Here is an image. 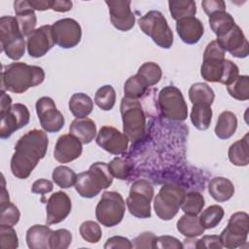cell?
<instances>
[{
  "label": "cell",
  "mask_w": 249,
  "mask_h": 249,
  "mask_svg": "<svg viewBox=\"0 0 249 249\" xmlns=\"http://www.w3.org/2000/svg\"><path fill=\"white\" fill-rule=\"evenodd\" d=\"M69 132L78 138L82 144H89L95 138L96 124L89 118H76L69 126Z\"/></svg>",
  "instance_id": "23"
},
{
  "label": "cell",
  "mask_w": 249,
  "mask_h": 249,
  "mask_svg": "<svg viewBox=\"0 0 249 249\" xmlns=\"http://www.w3.org/2000/svg\"><path fill=\"white\" fill-rule=\"evenodd\" d=\"M208 21L211 30L215 33L217 38L227 34L236 24L232 16L226 11H221L210 15Z\"/></svg>",
  "instance_id": "28"
},
{
  "label": "cell",
  "mask_w": 249,
  "mask_h": 249,
  "mask_svg": "<svg viewBox=\"0 0 249 249\" xmlns=\"http://www.w3.org/2000/svg\"><path fill=\"white\" fill-rule=\"evenodd\" d=\"M197 239L196 237H186L183 243V247L187 248H196Z\"/></svg>",
  "instance_id": "57"
},
{
  "label": "cell",
  "mask_w": 249,
  "mask_h": 249,
  "mask_svg": "<svg viewBox=\"0 0 249 249\" xmlns=\"http://www.w3.org/2000/svg\"><path fill=\"white\" fill-rule=\"evenodd\" d=\"M176 227L177 231L185 237H196L204 232V228L196 215L184 214L178 220Z\"/></svg>",
  "instance_id": "30"
},
{
  "label": "cell",
  "mask_w": 249,
  "mask_h": 249,
  "mask_svg": "<svg viewBox=\"0 0 249 249\" xmlns=\"http://www.w3.org/2000/svg\"><path fill=\"white\" fill-rule=\"evenodd\" d=\"M50 5L52 10L60 13L68 12L73 7V3L67 0H50Z\"/></svg>",
  "instance_id": "53"
},
{
  "label": "cell",
  "mask_w": 249,
  "mask_h": 249,
  "mask_svg": "<svg viewBox=\"0 0 249 249\" xmlns=\"http://www.w3.org/2000/svg\"><path fill=\"white\" fill-rule=\"evenodd\" d=\"M229 94L237 100L249 99V77L247 75H238L237 78L227 86Z\"/></svg>",
  "instance_id": "40"
},
{
  "label": "cell",
  "mask_w": 249,
  "mask_h": 249,
  "mask_svg": "<svg viewBox=\"0 0 249 249\" xmlns=\"http://www.w3.org/2000/svg\"><path fill=\"white\" fill-rule=\"evenodd\" d=\"M138 25L144 34L162 49H170L173 45V33L165 17L160 11H150L138 19Z\"/></svg>",
  "instance_id": "6"
},
{
  "label": "cell",
  "mask_w": 249,
  "mask_h": 249,
  "mask_svg": "<svg viewBox=\"0 0 249 249\" xmlns=\"http://www.w3.org/2000/svg\"><path fill=\"white\" fill-rule=\"evenodd\" d=\"M20 213L18 208L12 202L0 204V225L14 227L18 223Z\"/></svg>",
  "instance_id": "43"
},
{
  "label": "cell",
  "mask_w": 249,
  "mask_h": 249,
  "mask_svg": "<svg viewBox=\"0 0 249 249\" xmlns=\"http://www.w3.org/2000/svg\"><path fill=\"white\" fill-rule=\"evenodd\" d=\"M222 243L219 235H204L200 239H197V249H221Z\"/></svg>",
  "instance_id": "49"
},
{
  "label": "cell",
  "mask_w": 249,
  "mask_h": 249,
  "mask_svg": "<svg viewBox=\"0 0 249 249\" xmlns=\"http://www.w3.org/2000/svg\"><path fill=\"white\" fill-rule=\"evenodd\" d=\"M82 142L74 135L62 134L58 137L53 151L54 159L61 163H67L78 159L83 152Z\"/></svg>",
  "instance_id": "20"
},
{
  "label": "cell",
  "mask_w": 249,
  "mask_h": 249,
  "mask_svg": "<svg viewBox=\"0 0 249 249\" xmlns=\"http://www.w3.org/2000/svg\"><path fill=\"white\" fill-rule=\"evenodd\" d=\"M136 74H138L144 79L148 87H152L160 81L162 72L159 64H157L156 62L149 61V62L143 63L139 67Z\"/></svg>",
  "instance_id": "41"
},
{
  "label": "cell",
  "mask_w": 249,
  "mask_h": 249,
  "mask_svg": "<svg viewBox=\"0 0 249 249\" xmlns=\"http://www.w3.org/2000/svg\"><path fill=\"white\" fill-rule=\"evenodd\" d=\"M109 169L112 173V175L120 180H124L128 177L130 171H131V164L128 160L116 157L114 158L109 163H108Z\"/></svg>",
  "instance_id": "44"
},
{
  "label": "cell",
  "mask_w": 249,
  "mask_h": 249,
  "mask_svg": "<svg viewBox=\"0 0 249 249\" xmlns=\"http://www.w3.org/2000/svg\"><path fill=\"white\" fill-rule=\"evenodd\" d=\"M109 8L110 20L115 28L120 31L130 30L135 23V16L131 12L129 0H106Z\"/></svg>",
  "instance_id": "16"
},
{
  "label": "cell",
  "mask_w": 249,
  "mask_h": 249,
  "mask_svg": "<svg viewBox=\"0 0 249 249\" xmlns=\"http://www.w3.org/2000/svg\"><path fill=\"white\" fill-rule=\"evenodd\" d=\"M68 106L74 117L86 118L93 109V101L88 94L77 92L71 96Z\"/></svg>",
  "instance_id": "29"
},
{
  "label": "cell",
  "mask_w": 249,
  "mask_h": 249,
  "mask_svg": "<svg viewBox=\"0 0 249 249\" xmlns=\"http://www.w3.org/2000/svg\"><path fill=\"white\" fill-rule=\"evenodd\" d=\"M95 141L100 148L112 155L124 154L128 146L125 134L110 125H104L99 129Z\"/></svg>",
  "instance_id": "15"
},
{
  "label": "cell",
  "mask_w": 249,
  "mask_h": 249,
  "mask_svg": "<svg viewBox=\"0 0 249 249\" xmlns=\"http://www.w3.org/2000/svg\"><path fill=\"white\" fill-rule=\"evenodd\" d=\"M189 98L192 104L212 105L215 99L213 89L205 83H195L189 89Z\"/></svg>",
  "instance_id": "31"
},
{
  "label": "cell",
  "mask_w": 249,
  "mask_h": 249,
  "mask_svg": "<svg viewBox=\"0 0 249 249\" xmlns=\"http://www.w3.org/2000/svg\"><path fill=\"white\" fill-rule=\"evenodd\" d=\"M237 128V118L231 111L222 112L215 126V134L220 139L231 138Z\"/></svg>",
  "instance_id": "27"
},
{
  "label": "cell",
  "mask_w": 249,
  "mask_h": 249,
  "mask_svg": "<svg viewBox=\"0 0 249 249\" xmlns=\"http://www.w3.org/2000/svg\"><path fill=\"white\" fill-rule=\"evenodd\" d=\"M49 138L45 130L31 129L24 133L15 145L11 159V171L18 179L29 177L38 162L45 158Z\"/></svg>",
  "instance_id": "1"
},
{
  "label": "cell",
  "mask_w": 249,
  "mask_h": 249,
  "mask_svg": "<svg viewBox=\"0 0 249 249\" xmlns=\"http://www.w3.org/2000/svg\"><path fill=\"white\" fill-rule=\"evenodd\" d=\"M212 120V109L210 105L194 104L191 111V121L195 127L205 130L209 127Z\"/></svg>",
  "instance_id": "34"
},
{
  "label": "cell",
  "mask_w": 249,
  "mask_h": 249,
  "mask_svg": "<svg viewBox=\"0 0 249 249\" xmlns=\"http://www.w3.org/2000/svg\"><path fill=\"white\" fill-rule=\"evenodd\" d=\"M72 241V234L66 229L53 231L50 236V249H66Z\"/></svg>",
  "instance_id": "45"
},
{
  "label": "cell",
  "mask_w": 249,
  "mask_h": 249,
  "mask_svg": "<svg viewBox=\"0 0 249 249\" xmlns=\"http://www.w3.org/2000/svg\"><path fill=\"white\" fill-rule=\"evenodd\" d=\"M176 31L185 44L194 45L202 37L204 26L197 18L189 17L176 21Z\"/></svg>",
  "instance_id": "21"
},
{
  "label": "cell",
  "mask_w": 249,
  "mask_h": 249,
  "mask_svg": "<svg viewBox=\"0 0 249 249\" xmlns=\"http://www.w3.org/2000/svg\"><path fill=\"white\" fill-rule=\"evenodd\" d=\"M95 104L103 111H110L116 103V91L110 85L99 88L94 95Z\"/></svg>",
  "instance_id": "39"
},
{
  "label": "cell",
  "mask_w": 249,
  "mask_h": 249,
  "mask_svg": "<svg viewBox=\"0 0 249 249\" xmlns=\"http://www.w3.org/2000/svg\"><path fill=\"white\" fill-rule=\"evenodd\" d=\"M201 7L208 17L214 13L226 11V3L222 0H203Z\"/></svg>",
  "instance_id": "51"
},
{
  "label": "cell",
  "mask_w": 249,
  "mask_h": 249,
  "mask_svg": "<svg viewBox=\"0 0 249 249\" xmlns=\"http://www.w3.org/2000/svg\"><path fill=\"white\" fill-rule=\"evenodd\" d=\"M185 195V190L178 185H163L154 200V209L157 216L163 221L173 219L181 207Z\"/></svg>",
  "instance_id": "8"
},
{
  "label": "cell",
  "mask_w": 249,
  "mask_h": 249,
  "mask_svg": "<svg viewBox=\"0 0 249 249\" xmlns=\"http://www.w3.org/2000/svg\"><path fill=\"white\" fill-rule=\"evenodd\" d=\"M0 113L5 112L8 110L13 104H12V98L9 94L5 92V90L1 89V102H0Z\"/></svg>",
  "instance_id": "55"
},
{
  "label": "cell",
  "mask_w": 249,
  "mask_h": 249,
  "mask_svg": "<svg viewBox=\"0 0 249 249\" xmlns=\"http://www.w3.org/2000/svg\"><path fill=\"white\" fill-rule=\"evenodd\" d=\"M53 189V184L52 181L47 179H38L36 180L31 187V192L34 194L39 195H45L48 193H51Z\"/></svg>",
  "instance_id": "52"
},
{
  "label": "cell",
  "mask_w": 249,
  "mask_h": 249,
  "mask_svg": "<svg viewBox=\"0 0 249 249\" xmlns=\"http://www.w3.org/2000/svg\"><path fill=\"white\" fill-rule=\"evenodd\" d=\"M104 248L105 249H116V248L130 249L132 248V243L127 237L115 235L106 240L104 244Z\"/></svg>",
  "instance_id": "50"
},
{
  "label": "cell",
  "mask_w": 249,
  "mask_h": 249,
  "mask_svg": "<svg viewBox=\"0 0 249 249\" xmlns=\"http://www.w3.org/2000/svg\"><path fill=\"white\" fill-rule=\"evenodd\" d=\"M125 203L118 192L107 191L101 196L95 208V217L98 223L107 228L120 224L124 216Z\"/></svg>",
  "instance_id": "7"
},
{
  "label": "cell",
  "mask_w": 249,
  "mask_h": 249,
  "mask_svg": "<svg viewBox=\"0 0 249 249\" xmlns=\"http://www.w3.org/2000/svg\"><path fill=\"white\" fill-rule=\"evenodd\" d=\"M16 18L19 25L20 32L23 36H28L35 30L37 18L35 10L26 0H17L14 2Z\"/></svg>",
  "instance_id": "22"
},
{
  "label": "cell",
  "mask_w": 249,
  "mask_h": 249,
  "mask_svg": "<svg viewBox=\"0 0 249 249\" xmlns=\"http://www.w3.org/2000/svg\"><path fill=\"white\" fill-rule=\"evenodd\" d=\"M113 178L108 163L97 161L92 163L89 170L77 175L75 189L82 197L91 198L96 196L101 190L110 187Z\"/></svg>",
  "instance_id": "3"
},
{
  "label": "cell",
  "mask_w": 249,
  "mask_h": 249,
  "mask_svg": "<svg viewBox=\"0 0 249 249\" xmlns=\"http://www.w3.org/2000/svg\"><path fill=\"white\" fill-rule=\"evenodd\" d=\"M53 231L49 226L34 225L26 231V243L30 249L50 248V236Z\"/></svg>",
  "instance_id": "24"
},
{
  "label": "cell",
  "mask_w": 249,
  "mask_h": 249,
  "mask_svg": "<svg viewBox=\"0 0 249 249\" xmlns=\"http://www.w3.org/2000/svg\"><path fill=\"white\" fill-rule=\"evenodd\" d=\"M224 215V208L218 204H214L204 209L200 213L198 219L204 230H210L220 224Z\"/></svg>",
  "instance_id": "36"
},
{
  "label": "cell",
  "mask_w": 249,
  "mask_h": 249,
  "mask_svg": "<svg viewBox=\"0 0 249 249\" xmlns=\"http://www.w3.org/2000/svg\"><path fill=\"white\" fill-rule=\"evenodd\" d=\"M18 246L17 231L11 226L0 225V247L2 249H16Z\"/></svg>",
  "instance_id": "46"
},
{
  "label": "cell",
  "mask_w": 249,
  "mask_h": 249,
  "mask_svg": "<svg viewBox=\"0 0 249 249\" xmlns=\"http://www.w3.org/2000/svg\"><path fill=\"white\" fill-rule=\"evenodd\" d=\"M52 33L54 44L62 49L76 47L82 39V28L74 18H65L52 24Z\"/></svg>",
  "instance_id": "12"
},
{
  "label": "cell",
  "mask_w": 249,
  "mask_h": 249,
  "mask_svg": "<svg viewBox=\"0 0 249 249\" xmlns=\"http://www.w3.org/2000/svg\"><path fill=\"white\" fill-rule=\"evenodd\" d=\"M156 237L155 233L151 231H144L132 239V248L152 249L154 248V241Z\"/></svg>",
  "instance_id": "48"
},
{
  "label": "cell",
  "mask_w": 249,
  "mask_h": 249,
  "mask_svg": "<svg viewBox=\"0 0 249 249\" xmlns=\"http://www.w3.org/2000/svg\"><path fill=\"white\" fill-rule=\"evenodd\" d=\"M45 80L42 67L24 62H13L3 66L1 72V89L14 93H23L32 87L39 86Z\"/></svg>",
  "instance_id": "2"
},
{
  "label": "cell",
  "mask_w": 249,
  "mask_h": 249,
  "mask_svg": "<svg viewBox=\"0 0 249 249\" xmlns=\"http://www.w3.org/2000/svg\"><path fill=\"white\" fill-rule=\"evenodd\" d=\"M226 52L216 40L211 41L203 53V61L200 67L201 77L210 83H220L225 68Z\"/></svg>",
  "instance_id": "11"
},
{
  "label": "cell",
  "mask_w": 249,
  "mask_h": 249,
  "mask_svg": "<svg viewBox=\"0 0 249 249\" xmlns=\"http://www.w3.org/2000/svg\"><path fill=\"white\" fill-rule=\"evenodd\" d=\"M30 6L37 11H46L51 9L50 0H28Z\"/></svg>",
  "instance_id": "54"
},
{
  "label": "cell",
  "mask_w": 249,
  "mask_h": 249,
  "mask_svg": "<svg viewBox=\"0 0 249 249\" xmlns=\"http://www.w3.org/2000/svg\"><path fill=\"white\" fill-rule=\"evenodd\" d=\"M10 202L9 199V194L5 188V180H4V176L2 175V190H1V197H0V204H4Z\"/></svg>",
  "instance_id": "56"
},
{
  "label": "cell",
  "mask_w": 249,
  "mask_h": 249,
  "mask_svg": "<svg viewBox=\"0 0 249 249\" xmlns=\"http://www.w3.org/2000/svg\"><path fill=\"white\" fill-rule=\"evenodd\" d=\"M154 196V188L146 179L134 181L126 198V206L131 215L136 218L146 219L151 217V200Z\"/></svg>",
  "instance_id": "9"
},
{
  "label": "cell",
  "mask_w": 249,
  "mask_h": 249,
  "mask_svg": "<svg viewBox=\"0 0 249 249\" xmlns=\"http://www.w3.org/2000/svg\"><path fill=\"white\" fill-rule=\"evenodd\" d=\"M0 41L2 51L9 58L18 60L23 56L26 46L16 17L0 18Z\"/></svg>",
  "instance_id": "5"
},
{
  "label": "cell",
  "mask_w": 249,
  "mask_h": 249,
  "mask_svg": "<svg viewBox=\"0 0 249 249\" xmlns=\"http://www.w3.org/2000/svg\"><path fill=\"white\" fill-rule=\"evenodd\" d=\"M203 196L198 192H190L185 195L181 204V209L185 214L198 215L204 207Z\"/></svg>",
  "instance_id": "38"
},
{
  "label": "cell",
  "mask_w": 249,
  "mask_h": 249,
  "mask_svg": "<svg viewBox=\"0 0 249 249\" xmlns=\"http://www.w3.org/2000/svg\"><path fill=\"white\" fill-rule=\"evenodd\" d=\"M231 234L247 238L249 232V216L246 212L233 213L225 229Z\"/></svg>",
  "instance_id": "32"
},
{
  "label": "cell",
  "mask_w": 249,
  "mask_h": 249,
  "mask_svg": "<svg viewBox=\"0 0 249 249\" xmlns=\"http://www.w3.org/2000/svg\"><path fill=\"white\" fill-rule=\"evenodd\" d=\"M158 104L161 115L170 121L182 122L188 117V105L183 93L174 86H166L160 89Z\"/></svg>",
  "instance_id": "10"
},
{
  "label": "cell",
  "mask_w": 249,
  "mask_h": 249,
  "mask_svg": "<svg viewBox=\"0 0 249 249\" xmlns=\"http://www.w3.org/2000/svg\"><path fill=\"white\" fill-rule=\"evenodd\" d=\"M35 106L40 124L46 132H58L64 126V117L57 110L54 101L51 97H40L36 101Z\"/></svg>",
  "instance_id": "13"
},
{
  "label": "cell",
  "mask_w": 249,
  "mask_h": 249,
  "mask_svg": "<svg viewBox=\"0 0 249 249\" xmlns=\"http://www.w3.org/2000/svg\"><path fill=\"white\" fill-rule=\"evenodd\" d=\"M249 134L232 143L228 152L230 161L236 166H246L249 163Z\"/></svg>",
  "instance_id": "26"
},
{
  "label": "cell",
  "mask_w": 249,
  "mask_h": 249,
  "mask_svg": "<svg viewBox=\"0 0 249 249\" xmlns=\"http://www.w3.org/2000/svg\"><path fill=\"white\" fill-rule=\"evenodd\" d=\"M216 41L225 52H229L234 57L244 58L249 54L248 41L237 24L224 36L218 37Z\"/></svg>",
  "instance_id": "18"
},
{
  "label": "cell",
  "mask_w": 249,
  "mask_h": 249,
  "mask_svg": "<svg viewBox=\"0 0 249 249\" xmlns=\"http://www.w3.org/2000/svg\"><path fill=\"white\" fill-rule=\"evenodd\" d=\"M148 88L149 87L144 81V79L138 74H135L129 77L124 83V97L130 98V99H138L145 94Z\"/></svg>",
  "instance_id": "35"
},
{
  "label": "cell",
  "mask_w": 249,
  "mask_h": 249,
  "mask_svg": "<svg viewBox=\"0 0 249 249\" xmlns=\"http://www.w3.org/2000/svg\"><path fill=\"white\" fill-rule=\"evenodd\" d=\"M208 193L216 201L225 202L233 196L234 186L228 178L214 177L208 183Z\"/></svg>",
  "instance_id": "25"
},
{
  "label": "cell",
  "mask_w": 249,
  "mask_h": 249,
  "mask_svg": "<svg viewBox=\"0 0 249 249\" xmlns=\"http://www.w3.org/2000/svg\"><path fill=\"white\" fill-rule=\"evenodd\" d=\"M80 234L89 243H97L102 236L100 226L93 221H85L80 226Z\"/></svg>",
  "instance_id": "42"
},
{
  "label": "cell",
  "mask_w": 249,
  "mask_h": 249,
  "mask_svg": "<svg viewBox=\"0 0 249 249\" xmlns=\"http://www.w3.org/2000/svg\"><path fill=\"white\" fill-rule=\"evenodd\" d=\"M53 182L62 189H68L75 186L77 180V174L73 169L65 165H59L55 167L52 173Z\"/></svg>",
  "instance_id": "37"
},
{
  "label": "cell",
  "mask_w": 249,
  "mask_h": 249,
  "mask_svg": "<svg viewBox=\"0 0 249 249\" xmlns=\"http://www.w3.org/2000/svg\"><path fill=\"white\" fill-rule=\"evenodd\" d=\"M154 248L158 249H182L183 243L180 242L174 236L170 235H160L157 236L154 241Z\"/></svg>",
  "instance_id": "47"
},
{
  "label": "cell",
  "mask_w": 249,
  "mask_h": 249,
  "mask_svg": "<svg viewBox=\"0 0 249 249\" xmlns=\"http://www.w3.org/2000/svg\"><path fill=\"white\" fill-rule=\"evenodd\" d=\"M0 137L2 139L9 138L16 130L28 124L30 120L28 108L21 103L13 104L8 110L0 113Z\"/></svg>",
  "instance_id": "14"
},
{
  "label": "cell",
  "mask_w": 249,
  "mask_h": 249,
  "mask_svg": "<svg viewBox=\"0 0 249 249\" xmlns=\"http://www.w3.org/2000/svg\"><path fill=\"white\" fill-rule=\"evenodd\" d=\"M54 45L52 25L46 24L36 28L27 36L26 49L30 56L38 58L44 56Z\"/></svg>",
  "instance_id": "17"
},
{
  "label": "cell",
  "mask_w": 249,
  "mask_h": 249,
  "mask_svg": "<svg viewBox=\"0 0 249 249\" xmlns=\"http://www.w3.org/2000/svg\"><path fill=\"white\" fill-rule=\"evenodd\" d=\"M72 208L71 199L64 192L58 191L53 194L47 201V225L58 224L64 221Z\"/></svg>",
  "instance_id": "19"
},
{
  "label": "cell",
  "mask_w": 249,
  "mask_h": 249,
  "mask_svg": "<svg viewBox=\"0 0 249 249\" xmlns=\"http://www.w3.org/2000/svg\"><path fill=\"white\" fill-rule=\"evenodd\" d=\"M121 115L123 120L124 133L128 141L135 143L145 133L146 116L141 103L137 99L123 97L121 101Z\"/></svg>",
  "instance_id": "4"
},
{
  "label": "cell",
  "mask_w": 249,
  "mask_h": 249,
  "mask_svg": "<svg viewBox=\"0 0 249 249\" xmlns=\"http://www.w3.org/2000/svg\"><path fill=\"white\" fill-rule=\"evenodd\" d=\"M168 8L171 17L176 21L189 17H195L196 14V5L193 0H170Z\"/></svg>",
  "instance_id": "33"
}]
</instances>
